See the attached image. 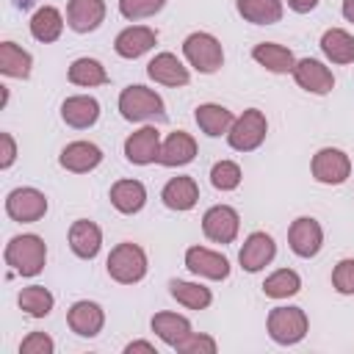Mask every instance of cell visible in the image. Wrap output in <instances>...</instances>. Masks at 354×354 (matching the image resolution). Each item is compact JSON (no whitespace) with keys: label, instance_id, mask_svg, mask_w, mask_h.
<instances>
[{"label":"cell","instance_id":"44","mask_svg":"<svg viewBox=\"0 0 354 354\" xmlns=\"http://www.w3.org/2000/svg\"><path fill=\"white\" fill-rule=\"evenodd\" d=\"M343 17L348 22H354V0H343Z\"/></svg>","mask_w":354,"mask_h":354},{"label":"cell","instance_id":"23","mask_svg":"<svg viewBox=\"0 0 354 354\" xmlns=\"http://www.w3.org/2000/svg\"><path fill=\"white\" fill-rule=\"evenodd\" d=\"M160 199H163V205H166L169 210H177V213L191 210V207L199 202V185H196L194 177L177 174V177H171V180L163 185Z\"/></svg>","mask_w":354,"mask_h":354},{"label":"cell","instance_id":"7","mask_svg":"<svg viewBox=\"0 0 354 354\" xmlns=\"http://www.w3.org/2000/svg\"><path fill=\"white\" fill-rule=\"evenodd\" d=\"M310 171L324 185H340L351 177V158L337 147H324L313 155Z\"/></svg>","mask_w":354,"mask_h":354},{"label":"cell","instance_id":"22","mask_svg":"<svg viewBox=\"0 0 354 354\" xmlns=\"http://www.w3.org/2000/svg\"><path fill=\"white\" fill-rule=\"evenodd\" d=\"M194 158H196V141H194V136L185 133V130H174V133H169V136L163 138L158 163L174 169V166L191 163Z\"/></svg>","mask_w":354,"mask_h":354},{"label":"cell","instance_id":"33","mask_svg":"<svg viewBox=\"0 0 354 354\" xmlns=\"http://www.w3.org/2000/svg\"><path fill=\"white\" fill-rule=\"evenodd\" d=\"M169 293H171V299H177V304H183L188 310H205L213 301L210 288H205L199 282H185V279H171Z\"/></svg>","mask_w":354,"mask_h":354},{"label":"cell","instance_id":"17","mask_svg":"<svg viewBox=\"0 0 354 354\" xmlns=\"http://www.w3.org/2000/svg\"><path fill=\"white\" fill-rule=\"evenodd\" d=\"M105 22V0H69L66 25L75 33H91Z\"/></svg>","mask_w":354,"mask_h":354},{"label":"cell","instance_id":"38","mask_svg":"<svg viewBox=\"0 0 354 354\" xmlns=\"http://www.w3.org/2000/svg\"><path fill=\"white\" fill-rule=\"evenodd\" d=\"M332 288L340 296H354V257H343L332 268Z\"/></svg>","mask_w":354,"mask_h":354},{"label":"cell","instance_id":"36","mask_svg":"<svg viewBox=\"0 0 354 354\" xmlns=\"http://www.w3.org/2000/svg\"><path fill=\"white\" fill-rule=\"evenodd\" d=\"M241 180H243V174L235 160H218L210 169V183L216 191H235L241 185Z\"/></svg>","mask_w":354,"mask_h":354},{"label":"cell","instance_id":"45","mask_svg":"<svg viewBox=\"0 0 354 354\" xmlns=\"http://www.w3.org/2000/svg\"><path fill=\"white\" fill-rule=\"evenodd\" d=\"M14 6H17V8H30L33 0H14Z\"/></svg>","mask_w":354,"mask_h":354},{"label":"cell","instance_id":"41","mask_svg":"<svg viewBox=\"0 0 354 354\" xmlns=\"http://www.w3.org/2000/svg\"><path fill=\"white\" fill-rule=\"evenodd\" d=\"M17 160V144L11 133H0V169H11Z\"/></svg>","mask_w":354,"mask_h":354},{"label":"cell","instance_id":"40","mask_svg":"<svg viewBox=\"0 0 354 354\" xmlns=\"http://www.w3.org/2000/svg\"><path fill=\"white\" fill-rule=\"evenodd\" d=\"M53 351H55V340L47 332H30L19 343V354H53Z\"/></svg>","mask_w":354,"mask_h":354},{"label":"cell","instance_id":"28","mask_svg":"<svg viewBox=\"0 0 354 354\" xmlns=\"http://www.w3.org/2000/svg\"><path fill=\"white\" fill-rule=\"evenodd\" d=\"M64 33V14L55 6H41L36 8V14L30 17V36L41 44L58 41Z\"/></svg>","mask_w":354,"mask_h":354},{"label":"cell","instance_id":"43","mask_svg":"<svg viewBox=\"0 0 354 354\" xmlns=\"http://www.w3.org/2000/svg\"><path fill=\"white\" fill-rule=\"evenodd\" d=\"M318 6V0H288V8H293L296 14H310Z\"/></svg>","mask_w":354,"mask_h":354},{"label":"cell","instance_id":"34","mask_svg":"<svg viewBox=\"0 0 354 354\" xmlns=\"http://www.w3.org/2000/svg\"><path fill=\"white\" fill-rule=\"evenodd\" d=\"M17 304L22 313H28L30 318H44L50 315L53 304H55V296L44 288V285H30V288H22L19 296H17Z\"/></svg>","mask_w":354,"mask_h":354},{"label":"cell","instance_id":"13","mask_svg":"<svg viewBox=\"0 0 354 354\" xmlns=\"http://www.w3.org/2000/svg\"><path fill=\"white\" fill-rule=\"evenodd\" d=\"M274 254H277L274 238H271L268 232H260V230H257V232L246 235V241H243V246H241V252H238V263H241L243 271L257 274V271H263V268L274 260Z\"/></svg>","mask_w":354,"mask_h":354},{"label":"cell","instance_id":"31","mask_svg":"<svg viewBox=\"0 0 354 354\" xmlns=\"http://www.w3.org/2000/svg\"><path fill=\"white\" fill-rule=\"evenodd\" d=\"M30 66H33V58H30L28 50H22L14 41H0V72L6 77L28 80L30 77Z\"/></svg>","mask_w":354,"mask_h":354},{"label":"cell","instance_id":"26","mask_svg":"<svg viewBox=\"0 0 354 354\" xmlns=\"http://www.w3.org/2000/svg\"><path fill=\"white\" fill-rule=\"evenodd\" d=\"M111 205L124 213V216H133L138 213L144 205H147V188L141 180H116L111 185Z\"/></svg>","mask_w":354,"mask_h":354},{"label":"cell","instance_id":"18","mask_svg":"<svg viewBox=\"0 0 354 354\" xmlns=\"http://www.w3.org/2000/svg\"><path fill=\"white\" fill-rule=\"evenodd\" d=\"M58 163L66 169V171H75V174H86V171H94L100 163H102V149L91 141H72L61 149L58 155Z\"/></svg>","mask_w":354,"mask_h":354},{"label":"cell","instance_id":"21","mask_svg":"<svg viewBox=\"0 0 354 354\" xmlns=\"http://www.w3.org/2000/svg\"><path fill=\"white\" fill-rule=\"evenodd\" d=\"M61 119L75 127V130H86L91 124H97L100 119V102L88 94H72L61 102Z\"/></svg>","mask_w":354,"mask_h":354},{"label":"cell","instance_id":"20","mask_svg":"<svg viewBox=\"0 0 354 354\" xmlns=\"http://www.w3.org/2000/svg\"><path fill=\"white\" fill-rule=\"evenodd\" d=\"M147 75L160 86H188L191 72L174 53H158L147 64Z\"/></svg>","mask_w":354,"mask_h":354},{"label":"cell","instance_id":"25","mask_svg":"<svg viewBox=\"0 0 354 354\" xmlns=\"http://www.w3.org/2000/svg\"><path fill=\"white\" fill-rule=\"evenodd\" d=\"M252 58H254L263 69H268V72H274V75H288V72H293V66H296L293 53H290L285 44H277V41H260V44H254V47H252Z\"/></svg>","mask_w":354,"mask_h":354},{"label":"cell","instance_id":"8","mask_svg":"<svg viewBox=\"0 0 354 354\" xmlns=\"http://www.w3.org/2000/svg\"><path fill=\"white\" fill-rule=\"evenodd\" d=\"M6 213H8V218H14L19 224L39 221L47 213V196L39 188H30V185L14 188L6 196Z\"/></svg>","mask_w":354,"mask_h":354},{"label":"cell","instance_id":"27","mask_svg":"<svg viewBox=\"0 0 354 354\" xmlns=\"http://www.w3.org/2000/svg\"><path fill=\"white\" fill-rule=\"evenodd\" d=\"M149 326L171 348H177L191 335V321L185 315H177V313H155L152 321H149Z\"/></svg>","mask_w":354,"mask_h":354},{"label":"cell","instance_id":"39","mask_svg":"<svg viewBox=\"0 0 354 354\" xmlns=\"http://www.w3.org/2000/svg\"><path fill=\"white\" fill-rule=\"evenodd\" d=\"M216 348H218V343H216L210 335H196V332H191L174 351H180V354H216Z\"/></svg>","mask_w":354,"mask_h":354},{"label":"cell","instance_id":"12","mask_svg":"<svg viewBox=\"0 0 354 354\" xmlns=\"http://www.w3.org/2000/svg\"><path fill=\"white\" fill-rule=\"evenodd\" d=\"M160 144H163L160 141V130L152 127V124H144L141 130H136V133H130L124 138V158L130 163H136V166H149V163L158 160Z\"/></svg>","mask_w":354,"mask_h":354},{"label":"cell","instance_id":"10","mask_svg":"<svg viewBox=\"0 0 354 354\" xmlns=\"http://www.w3.org/2000/svg\"><path fill=\"white\" fill-rule=\"evenodd\" d=\"M288 246L296 257H315L324 246V230L313 216H299L290 227H288Z\"/></svg>","mask_w":354,"mask_h":354},{"label":"cell","instance_id":"14","mask_svg":"<svg viewBox=\"0 0 354 354\" xmlns=\"http://www.w3.org/2000/svg\"><path fill=\"white\" fill-rule=\"evenodd\" d=\"M293 80L299 83V88L310 91V94H329L335 88V75L326 64H321L318 58H301L293 66Z\"/></svg>","mask_w":354,"mask_h":354},{"label":"cell","instance_id":"3","mask_svg":"<svg viewBox=\"0 0 354 354\" xmlns=\"http://www.w3.org/2000/svg\"><path fill=\"white\" fill-rule=\"evenodd\" d=\"M119 113L127 122H147V119H163L166 105L155 88L147 86H127L119 94Z\"/></svg>","mask_w":354,"mask_h":354},{"label":"cell","instance_id":"30","mask_svg":"<svg viewBox=\"0 0 354 354\" xmlns=\"http://www.w3.org/2000/svg\"><path fill=\"white\" fill-rule=\"evenodd\" d=\"M238 14L252 25H274L282 19V0H238Z\"/></svg>","mask_w":354,"mask_h":354},{"label":"cell","instance_id":"15","mask_svg":"<svg viewBox=\"0 0 354 354\" xmlns=\"http://www.w3.org/2000/svg\"><path fill=\"white\" fill-rule=\"evenodd\" d=\"M66 324L77 337H97L102 332V326H105V313H102V307L97 301L80 299V301H75L69 307Z\"/></svg>","mask_w":354,"mask_h":354},{"label":"cell","instance_id":"29","mask_svg":"<svg viewBox=\"0 0 354 354\" xmlns=\"http://www.w3.org/2000/svg\"><path fill=\"white\" fill-rule=\"evenodd\" d=\"M321 50L332 64H354V36L343 28H329L321 36Z\"/></svg>","mask_w":354,"mask_h":354},{"label":"cell","instance_id":"11","mask_svg":"<svg viewBox=\"0 0 354 354\" xmlns=\"http://www.w3.org/2000/svg\"><path fill=\"white\" fill-rule=\"evenodd\" d=\"M185 268L202 279L221 282L230 277V260L221 252H213L207 246H188L185 249Z\"/></svg>","mask_w":354,"mask_h":354},{"label":"cell","instance_id":"1","mask_svg":"<svg viewBox=\"0 0 354 354\" xmlns=\"http://www.w3.org/2000/svg\"><path fill=\"white\" fill-rule=\"evenodd\" d=\"M3 260L14 274L36 277V274H41V268L47 263V243L33 232L14 235L3 249Z\"/></svg>","mask_w":354,"mask_h":354},{"label":"cell","instance_id":"16","mask_svg":"<svg viewBox=\"0 0 354 354\" xmlns=\"http://www.w3.org/2000/svg\"><path fill=\"white\" fill-rule=\"evenodd\" d=\"M155 41H158L155 28H149V25H130V28L119 30V36L113 39V50H116V55L133 61V58H141L144 53H149L155 47Z\"/></svg>","mask_w":354,"mask_h":354},{"label":"cell","instance_id":"2","mask_svg":"<svg viewBox=\"0 0 354 354\" xmlns=\"http://www.w3.org/2000/svg\"><path fill=\"white\" fill-rule=\"evenodd\" d=\"M108 277L119 285H136L147 277V252L138 243H116L105 260Z\"/></svg>","mask_w":354,"mask_h":354},{"label":"cell","instance_id":"19","mask_svg":"<svg viewBox=\"0 0 354 354\" xmlns=\"http://www.w3.org/2000/svg\"><path fill=\"white\" fill-rule=\"evenodd\" d=\"M69 249L80 260H94L100 254V249H102V230L88 218L72 221V227H69Z\"/></svg>","mask_w":354,"mask_h":354},{"label":"cell","instance_id":"42","mask_svg":"<svg viewBox=\"0 0 354 354\" xmlns=\"http://www.w3.org/2000/svg\"><path fill=\"white\" fill-rule=\"evenodd\" d=\"M136 351H147V354H158V348H155V343H149V340H133V343H127V346H124V354H136Z\"/></svg>","mask_w":354,"mask_h":354},{"label":"cell","instance_id":"37","mask_svg":"<svg viewBox=\"0 0 354 354\" xmlns=\"http://www.w3.org/2000/svg\"><path fill=\"white\" fill-rule=\"evenodd\" d=\"M166 6V0H119V14L124 19H147L155 17L160 8Z\"/></svg>","mask_w":354,"mask_h":354},{"label":"cell","instance_id":"5","mask_svg":"<svg viewBox=\"0 0 354 354\" xmlns=\"http://www.w3.org/2000/svg\"><path fill=\"white\" fill-rule=\"evenodd\" d=\"M183 55L185 61L202 72V75H213L221 69L224 64V50H221V41L213 36V33H205V30H194L191 36H185L183 41Z\"/></svg>","mask_w":354,"mask_h":354},{"label":"cell","instance_id":"35","mask_svg":"<svg viewBox=\"0 0 354 354\" xmlns=\"http://www.w3.org/2000/svg\"><path fill=\"white\" fill-rule=\"evenodd\" d=\"M299 290H301V277L293 268H277L263 282V293L268 299H288V296H296Z\"/></svg>","mask_w":354,"mask_h":354},{"label":"cell","instance_id":"4","mask_svg":"<svg viewBox=\"0 0 354 354\" xmlns=\"http://www.w3.org/2000/svg\"><path fill=\"white\" fill-rule=\"evenodd\" d=\"M266 329H268V337L279 346H296L304 340L307 329H310V321H307V313L301 307H274L266 318Z\"/></svg>","mask_w":354,"mask_h":354},{"label":"cell","instance_id":"9","mask_svg":"<svg viewBox=\"0 0 354 354\" xmlns=\"http://www.w3.org/2000/svg\"><path fill=\"white\" fill-rule=\"evenodd\" d=\"M241 230V216L230 205H213L202 216V232L213 243H232Z\"/></svg>","mask_w":354,"mask_h":354},{"label":"cell","instance_id":"32","mask_svg":"<svg viewBox=\"0 0 354 354\" xmlns=\"http://www.w3.org/2000/svg\"><path fill=\"white\" fill-rule=\"evenodd\" d=\"M66 77H69V83L83 86V88H91V86H105V83H108V72H105V66H102L97 58H88V55L75 58V61L69 64Z\"/></svg>","mask_w":354,"mask_h":354},{"label":"cell","instance_id":"24","mask_svg":"<svg viewBox=\"0 0 354 354\" xmlns=\"http://www.w3.org/2000/svg\"><path fill=\"white\" fill-rule=\"evenodd\" d=\"M194 119H196L199 130H202L205 136H210V138L227 136L230 127H232V122H235L232 111L224 108V105H218V102H202V105H196Z\"/></svg>","mask_w":354,"mask_h":354},{"label":"cell","instance_id":"6","mask_svg":"<svg viewBox=\"0 0 354 354\" xmlns=\"http://www.w3.org/2000/svg\"><path fill=\"white\" fill-rule=\"evenodd\" d=\"M266 133H268L266 113L257 108H246L241 116H235V122L227 133V141L238 152H252L266 141Z\"/></svg>","mask_w":354,"mask_h":354}]
</instances>
